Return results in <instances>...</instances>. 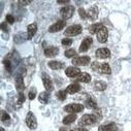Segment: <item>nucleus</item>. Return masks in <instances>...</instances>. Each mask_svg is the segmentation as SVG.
I'll list each match as a JSON object with an SVG mask.
<instances>
[{
    "instance_id": "obj_1",
    "label": "nucleus",
    "mask_w": 131,
    "mask_h": 131,
    "mask_svg": "<svg viewBox=\"0 0 131 131\" xmlns=\"http://www.w3.org/2000/svg\"><path fill=\"white\" fill-rule=\"evenodd\" d=\"M102 116H101V112L98 111V112H95L93 114H87V115H84L80 121H79V125L81 127H84V126H89V125H92L94 124L95 122L101 120Z\"/></svg>"
},
{
    "instance_id": "obj_2",
    "label": "nucleus",
    "mask_w": 131,
    "mask_h": 131,
    "mask_svg": "<svg viewBox=\"0 0 131 131\" xmlns=\"http://www.w3.org/2000/svg\"><path fill=\"white\" fill-rule=\"evenodd\" d=\"M25 123L28 126V128L31 129V130H34V129L37 128V120H36L34 114L32 112H29L27 114L26 119H25Z\"/></svg>"
},
{
    "instance_id": "obj_3",
    "label": "nucleus",
    "mask_w": 131,
    "mask_h": 131,
    "mask_svg": "<svg viewBox=\"0 0 131 131\" xmlns=\"http://www.w3.org/2000/svg\"><path fill=\"white\" fill-rule=\"evenodd\" d=\"M82 31H83V28L81 25H72V26H69L68 28L65 29L64 33L67 36H77Z\"/></svg>"
},
{
    "instance_id": "obj_4",
    "label": "nucleus",
    "mask_w": 131,
    "mask_h": 131,
    "mask_svg": "<svg viewBox=\"0 0 131 131\" xmlns=\"http://www.w3.org/2000/svg\"><path fill=\"white\" fill-rule=\"evenodd\" d=\"M74 14V7L71 5H67V6H64L61 8L60 10V15L62 17L63 20H68L70 19Z\"/></svg>"
},
{
    "instance_id": "obj_5",
    "label": "nucleus",
    "mask_w": 131,
    "mask_h": 131,
    "mask_svg": "<svg viewBox=\"0 0 131 131\" xmlns=\"http://www.w3.org/2000/svg\"><path fill=\"white\" fill-rule=\"evenodd\" d=\"M64 110L65 112H67L69 114H77V113H81L84 111V105L80 103H70L65 106Z\"/></svg>"
},
{
    "instance_id": "obj_6",
    "label": "nucleus",
    "mask_w": 131,
    "mask_h": 131,
    "mask_svg": "<svg viewBox=\"0 0 131 131\" xmlns=\"http://www.w3.org/2000/svg\"><path fill=\"white\" fill-rule=\"evenodd\" d=\"M41 80H42V83H43V86H45L46 90H48L49 92L54 90V84H53L52 79L50 78L49 74H47L46 72H42L41 73Z\"/></svg>"
},
{
    "instance_id": "obj_7",
    "label": "nucleus",
    "mask_w": 131,
    "mask_h": 131,
    "mask_svg": "<svg viewBox=\"0 0 131 131\" xmlns=\"http://www.w3.org/2000/svg\"><path fill=\"white\" fill-rule=\"evenodd\" d=\"M96 36H97V39H98L99 42H101V43L106 42L107 37H108V31H107L106 27L103 26L99 31H98V33L96 34Z\"/></svg>"
},
{
    "instance_id": "obj_8",
    "label": "nucleus",
    "mask_w": 131,
    "mask_h": 131,
    "mask_svg": "<svg viewBox=\"0 0 131 131\" xmlns=\"http://www.w3.org/2000/svg\"><path fill=\"white\" fill-rule=\"evenodd\" d=\"M91 59L89 56H82V57H75L72 59V64L73 65H82V66H86L90 63Z\"/></svg>"
},
{
    "instance_id": "obj_9",
    "label": "nucleus",
    "mask_w": 131,
    "mask_h": 131,
    "mask_svg": "<svg viewBox=\"0 0 131 131\" xmlns=\"http://www.w3.org/2000/svg\"><path fill=\"white\" fill-rule=\"evenodd\" d=\"M65 25H66V23H65L64 20H61V21H58L56 22L55 24H53L50 28H49V31L51 32V33H55V32H58V31H61Z\"/></svg>"
},
{
    "instance_id": "obj_10",
    "label": "nucleus",
    "mask_w": 131,
    "mask_h": 131,
    "mask_svg": "<svg viewBox=\"0 0 131 131\" xmlns=\"http://www.w3.org/2000/svg\"><path fill=\"white\" fill-rule=\"evenodd\" d=\"M96 57L99 58V59H106L111 57V51L106 48H101V49H98L95 53Z\"/></svg>"
},
{
    "instance_id": "obj_11",
    "label": "nucleus",
    "mask_w": 131,
    "mask_h": 131,
    "mask_svg": "<svg viewBox=\"0 0 131 131\" xmlns=\"http://www.w3.org/2000/svg\"><path fill=\"white\" fill-rule=\"evenodd\" d=\"M98 14H99V10H98V7L97 6H92L88 9L87 12V18L92 20V21H95L97 18H98Z\"/></svg>"
},
{
    "instance_id": "obj_12",
    "label": "nucleus",
    "mask_w": 131,
    "mask_h": 131,
    "mask_svg": "<svg viewBox=\"0 0 131 131\" xmlns=\"http://www.w3.org/2000/svg\"><path fill=\"white\" fill-rule=\"evenodd\" d=\"M92 38L91 37H86L83 41H82V43H81V46H80V52L81 53H85V52H87L88 50H89V48H90V46L92 45Z\"/></svg>"
},
{
    "instance_id": "obj_13",
    "label": "nucleus",
    "mask_w": 131,
    "mask_h": 131,
    "mask_svg": "<svg viewBox=\"0 0 131 131\" xmlns=\"http://www.w3.org/2000/svg\"><path fill=\"white\" fill-rule=\"evenodd\" d=\"M36 31H37V25H36L35 23L30 24V25L27 27V38H28V39H31L32 37L35 35Z\"/></svg>"
},
{
    "instance_id": "obj_14",
    "label": "nucleus",
    "mask_w": 131,
    "mask_h": 131,
    "mask_svg": "<svg viewBox=\"0 0 131 131\" xmlns=\"http://www.w3.org/2000/svg\"><path fill=\"white\" fill-rule=\"evenodd\" d=\"M65 73L68 78H75L81 74V70L78 67H68L65 70Z\"/></svg>"
},
{
    "instance_id": "obj_15",
    "label": "nucleus",
    "mask_w": 131,
    "mask_h": 131,
    "mask_svg": "<svg viewBox=\"0 0 131 131\" xmlns=\"http://www.w3.org/2000/svg\"><path fill=\"white\" fill-rule=\"evenodd\" d=\"M43 53H45V55L47 57H55V56L58 55L59 49L56 48V47H48V48L45 49V52Z\"/></svg>"
},
{
    "instance_id": "obj_16",
    "label": "nucleus",
    "mask_w": 131,
    "mask_h": 131,
    "mask_svg": "<svg viewBox=\"0 0 131 131\" xmlns=\"http://www.w3.org/2000/svg\"><path fill=\"white\" fill-rule=\"evenodd\" d=\"M80 90H81V85L78 83H73V84H70L65 91H66L68 94H74V93H78Z\"/></svg>"
},
{
    "instance_id": "obj_17",
    "label": "nucleus",
    "mask_w": 131,
    "mask_h": 131,
    "mask_svg": "<svg viewBox=\"0 0 131 131\" xmlns=\"http://www.w3.org/2000/svg\"><path fill=\"white\" fill-rule=\"evenodd\" d=\"M99 131H117V126L115 123H110L107 125H101L99 126Z\"/></svg>"
},
{
    "instance_id": "obj_18",
    "label": "nucleus",
    "mask_w": 131,
    "mask_h": 131,
    "mask_svg": "<svg viewBox=\"0 0 131 131\" xmlns=\"http://www.w3.org/2000/svg\"><path fill=\"white\" fill-rule=\"evenodd\" d=\"M16 88L22 92V90H24L25 88V85H24V81H23V77L21 74H19L17 78H16Z\"/></svg>"
},
{
    "instance_id": "obj_19",
    "label": "nucleus",
    "mask_w": 131,
    "mask_h": 131,
    "mask_svg": "<svg viewBox=\"0 0 131 131\" xmlns=\"http://www.w3.org/2000/svg\"><path fill=\"white\" fill-rule=\"evenodd\" d=\"M48 65L50 68H52L54 70H59V69L63 68V63L59 62V61H50Z\"/></svg>"
},
{
    "instance_id": "obj_20",
    "label": "nucleus",
    "mask_w": 131,
    "mask_h": 131,
    "mask_svg": "<svg viewBox=\"0 0 131 131\" xmlns=\"http://www.w3.org/2000/svg\"><path fill=\"white\" fill-rule=\"evenodd\" d=\"M102 27H103V25L100 24V23H98V24H93V25H91V26L89 27V31H90V33H91V34H97V33H98V31H99Z\"/></svg>"
},
{
    "instance_id": "obj_21",
    "label": "nucleus",
    "mask_w": 131,
    "mask_h": 131,
    "mask_svg": "<svg viewBox=\"0 0 131 131\" xmlns=\"http://www.w3.org/2000/svg\"><path fill=\"white\" fill-rule=\"evenodd\" d=\"M78 82H83V83H90L91 82V75L87 72H82L78 77Z\"/></svg>"
},
{
    "instance_id": "obj_22",
    "label": "nucleus",
    "mask_w": 131,
    "mask_h": 131,
    "mask_svg": "<svg viewBox=\"0 0 131 131\" xmlns=\"http://www.w3.org/2000/svg\"><path fill=\"white\" fill-rule=\"evenodd\" d=\"M38 100L41 103L47 104L49 102V100H50V94H49V92H42V93H40L39 96H38Z\"/></svg>"
},
{
    "instance_id": "obj_23",
    "label": "nucleus",
    "mask_w": 131,
    "mask_h": 131,
    "mask_svg": "<svg viewBox=\"0 0 131 131\" xmlns=\"http://www.w3.org/2000/svg\"><path fill=\"white\" fill-rule=\"evenodd\" d=\"M94 88L97 91H104L106 89V83L103 81H96L94 84Z\"/></svg>"
},
{
    "instance_id": "obj_24",
    "label": "nucleus",
    "mask_w": 131,
    "mask_h": 131,
    "mask_svg": "<svg viewBox=\"0 0 131 131\" xmlns=\"http://www.w3.org/2000/svg\"><path fill=\"white\" fill-rule=\"evenodd\" d=\"M77 120V115L72 114V115H68L63 119V124L64 125H70L71 123H73Z\"/></svg>"
},
{
    "instance_id": "obj_25",
    "label": "nucleus",
    "mask_w": 131,
    "mask_h": 131,
    "mask_svg": "<svg viewBox=\"0 0 131 131\" xmlns=\"http://www.w3.org/2000/svg\"><path fill=\"white\" fill-rule=\"evenodd\" d=\"M100 72L104 73V74H111L112 73V69H111V66L108 63H102L101 66H100Z\"/></svg>"
},
{
    "instance_id": "obj_26",
    "label": "nucleus",
    "mask_w": 131,
    "mask_h": 131,
    "mask_svg": "<svg viewBox=\"0 0 131 131\" xmlns=\"http://www.w3.org/2000/svg\"><path fill=\"white\" fill-rule=\"evenodd\" d=\"M85 105L89 108H93V110H96L97 108V103L92 99V98H89L85 101Z\"/></svg>"
},
{
    "instance_id": "obj_27",
    "label": "nucleus",
    "mask_w": 131,
    "mask_h": 131,
    "mask_svg": "<svg viewBox=\"0 0 131 131\" xmlns=\"http://www.w3.org/2000/svg\"><path fill=\"white\" fill-rule=\"evenodd\" d=\"M24 102H25V95H24V93L20 92V93H19V99H18V101H17V105H18V107L20 108Z\"/></svg>"
},
{
    "instance_id": "obj_28",
    "label": "nucleus",
    "mask_w": 131,
    "mask_h": 131,
    "mask_svg": "<svg viewBox=\"0 0 131 131\" xmlns=\"http://www.w3.org/2000/svg\"><path fill=\"white\" fill-rule=\"evenodd\" d=\"M66 94H67V92H66V91L61 90V91L57 92V97L59 98V99H60L61 101H63V100L66 99Z\"/></svg>"
},
{
    "instance_id": "obj_29",
    "label": "nucleus",
    "mask_w": 131,
    "mask_h": 131,
    "mask_svg": "<svg viewBox=\"0 0 131 131\" xmlns=\"http://www.w3.org/2000/svg\"><path fill=\"white\" fill-rule=\"evenodd\" d=\"M75 54H77V52L73 49H69V50L65 51V56H66L67 58H72L73 56H75Z\"/></svg>"
},
{
    "instance_id": "obj_30",
    "label": "nucleus",
    "mask_w": 131,
    "mask_h": 131,
    "mask_svg": "<svg viewBox=\"0 0 131 131\" xmlns=\"http://www.w3.org/2000/svg\"><path fill=\"white\" fill-rule=\"evenodd\" d=\"M100 66H101V64H100L99 62L95 61V62H93V63H92L91 68H92L93 70H95V71H98V70H100Z\"/></svg>"
},
{
    "instance_id": "obj_31",
    "label": "nucleus",
    "mask_w": 131,
    "mask_h": 131,
    "mask_svg": "<svg viewBox=\"0 0 131 131\" xmlns=\"http://www.w3.org/2000/svg\"><path fill=\"white\" fill-rule=\"evenodd\" d=\"M35 96H36V89H35V88H32V89L30 90V92H29L28 97H29L30 100H33L34 98H35Z\"/></svg>"
},
{
    "instance_id": "obj_32",
    "label": "nucleus",
    "mask_w": 131,
    "mask_h": 131,
    "mask_svg": "<svg viewBox=\"0 0 131 131\" xmlns=\"http://www.w3.org/2000/svg\"><path fill=\"white\" fill-rule=\"evenodd\" d=\"M61 43H62V46L69 47V46L72 45V39H70V38H64V39H62Z\"/></svg>"
},
{
    "instance_id": "obj_33",
    "label": "nucleus",
    "mask_w": 131,
    "mask_h": 131,
    "mask_svg": "<svg viewBox=\"0 0 131 131\" xmlns=\"http://www.w3.org/2000/svg\"><path fill=\"white\" fill-rule=\"evenodd\" d=\"M1 121H2V122H7V121H9V115H8L6 112H4V111L1 112Z\"/></svg>"
},
{
    "instance_id": "obj_34",
    "label": "nucleus",
    "mask_w": 131,
    "mask_h": 131,
    "mask_svg": "<svg viewBox=\"0 0 131 131\" xmlns=\"http://www.w3.org/2000/svg\"><path fill=\"white\" fill-rule=\"evenodd\" d=\"M3 63H4V65H5V68H6L8 71H12V63H10L9 59L6 58V59L3 61Z\"/></svg>"
},
{
    "instance_id": "obj_35",
    "label": "nucleus",
    "mask_w": 131,
    "mask_h": 131,
    "mask_svg": "<svg viewBox=\"0 0 131 131\" xmlns=\"http://www.w3.org/2000/svg\"><path fill=\"white\" fill-rule=\"evenodd\" d=\"M79 15H80L81 19H87V12H86L83 7H81V8L79 9Z\"/></svg>"
},
{
    "instance_id": "obj_36",
    "label": "nucleus",
    "mask_w": 131,
    "mask_h": 131,
    "mask_svg": "<svg viewBox=\"0 0 131 131\" xmlns=\"http://www.w3.org/2000/svg\"><path fill=\"white\" fill-rule=\"evenodd\" d=\"M6 22L9 23V24H13L15 22V18L12 16V15H7L6 16Z\"/></svg>"
},
{
    "instance_id": "obj_37",
    "label": "nucleus",
    "mask_w": 131,
    "mask_h": 131,
    "mask_svg": "<svg viewBox=\"0 0 131 131\" xmlns=\"http://www.w3.org/2000/svg\"><path fill=\"white\" fill-rule=\"evenodd\" d=\"M1 29L4 32H8L9 31V28H8V26H7L6 23H1Z\"/></svg>"
},
{
    "instance_id": "obj_38",
    "label": "nucleus",
    "mask_w": 131,
    "mask_h": 131,
    "mask_svg": "<svg viewBox=\"0 0 131 131\" xmlns=\"http://www.w3.org/2000/svg\"><path fill=\"white\" fill-rule=\"evenodd\" d=\"M18 3H19V5H21V6H25V5L30 4V3H31V1H19Z\"/></svg>"
},
{
    "instance_id": "obj_39",
    "label": "nucleus",
    "mask_w": 131,
    "mask_h": 131,
    "mask_svg": "<svg viewBox=\"0 0 131 131\" xmlns=\"http://www.w3.org/2000/svg\"><path fill=\"white\" fill-rule=\"evenodd\" d=\"M70 131H88L86 128H83V127H79V128H74V129H71Z\"/></svg>"
},
{
    "instance_id": "obj_40",
    "label": "nucleus",
    "mask_w": 131,
    "mask_h": 131,
    "mask_svg": "<svg viewBox=\"0 0 131 131\" xmlns=\"http://www.w3.org/2000/svg\"><path fill=\"white\" fill-rule=\"evenodd\" d=\"M57 3L58 4H67V3H69V1L68 0H66V1H58Z\"/></svg>"
},
{
    "instance_id": "obj_41",
    "label": "nucleus",
    "mask_w": 131,
    "mask_h": 131,
    "mask_svg": "<svg viewBox=\"0 0 131 131\" xmlns=\"http://www.w3.org/2000/svg\"><path fill=\"white\" fill-rule=\"evenodd\" d=\"M1 131H4V129H3V128H1Z\"/></svg>"
}]
</instances>
